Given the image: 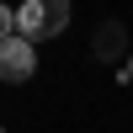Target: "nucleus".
Masks as SVG:
<instances>
[{
  "label": "nucleus",
  "instance_id": "obj_1",
  "mask_svg": "<svg viewBox=\"0 0 133 133\" xmlns=\"http://www.w3.org/2000/svg\"><path fill=\"white\" fill-rule=\"evenodd\" d=\"M69 27V0H21L16 11V37L43 43V37H59Z\"/></svg>",
  "mask_w": 133,
  "mask_h": 133
},
{
  "label": "nucleus",
  "instance_id": "obj_2",
  "mask_svg": "<svg viewBox=\"0 0 133 133\" xmlns=\"http://www.w3.org/2000/svg\"><path fill=\"white\" fill-rule=\"evenodd\" d=\"M32 69H37V48L27 37H5L0 43V80L21 85V80H32Z\"/></svg>",
  "mask_w": 133,
  "mask_h": 133
},
{
  "label": "nucleus",
  "instance_id": "obj_3",
  "mask_svg": "<svg viewBox=\"0 0 133 133\" xmlns=\"http://www.w3.org/2000/svg\"><path fill=\"white\" fill-rule=\"evenodd\" d=\"M91 53H96V59H117V53H123V21H101Z\"/></svg>",
  "mask_w": 133,
  "mask_h": 133
},
{
  "label": "nucleus",
  "instance_id": "obj_4",
  "mask_svg": "<svg viewBox=\"0 0 133 133\" xmlns=\"http://www.w3.org/2000/svg\"><path fill=\"white\" fill-rule=\"evenodd\" d=\"M5 37H16V11L0 5V43H5Z\"/></svg>",
  "mask_w": 133,
  "mask_h": 133
},
{
  "label": "nucleus",
  "instance_id": "obj_5",
  "mask_svg": "<svg viewBox=\"0 0 133 133\" xmlns=\"http://www.w3.org/2000/svg\"><path fill=\"white\" fill-rule=\"evenodd\" d=\"M123 80H128V85H133V53H128V64H123Z\"/></svg>",
  "mask_w": 133,
  "mask_h": 133
}]
</instances>
